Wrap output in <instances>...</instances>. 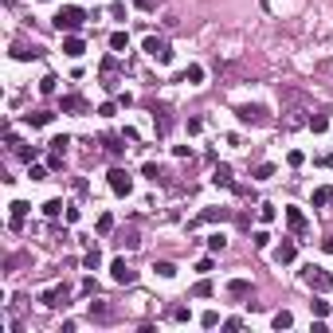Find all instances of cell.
I'll return each instance as SVG.
<instances>
[{"label":"cell","instance_id":"obj_18","mask_svg":"<svg viewBox=\"0 0 333 333\" xmlns=\"http://www.w3.org/2000/svg\"><path fill=\"white\" fill-rule=\"evenodd\" d=\"M325 204H333V188H329V184L314 188V208H325Z\"/></svg>","mask_w":333,"mask_h":333},{"label":"cell","instance_id":"obj_11","mask_svg":"<svg viewBox=\"0 0 333 333\" xmlns=\"http://www.w3.org/2000/svg\"><path fill=\"white\" fill-rule=\"evenodd\" d=\"M212 184H216V188H235V181H231V169H227V165H216V169H212Z\"/></svg>","mask_w":333,"mask_h":333},{"label":"cell","instance_id":"obj_44","mask_svg":"<svg viewBox=\"0 0 333 333\" xmlns=\"http://www.w3.org/2000/svg\"><path fill=\"white\" fill-rule=\"evenodd\" d=\"M321 165H325V169H333V153H325V157H321Z\"/></svg>","mask_w":333,"mask_h":333},{"label":"cell","instance_id":"obj_4","mask_svg":"<svg viewBox=\"0 0 333 333\" xmlns=\"http://www.w3.org/2000/svg\"><path fill=\"white\" fill-rule=\"evenodd\" d=\"M110 192H114V196H130V192H134V181H130V173H126V169H110Z\"/></svg>","mask_w":333,"mask_h":333},{"label":"cell","instance_id":"obj_37","mask_svg":"<svg viewBox=\"0 0 333 333\" xmlns=\"http://www.w3.org/2000/svg\"><path fill=\"white\" fill-rule=\"evenodd\" d=\"M67 145H71V137H67V134H59V137H51V149H67Z\"/></svg>","mask_w":333,"mask_h":333},{"label":"cell","instance_id":"obj_12","mask_svg":"<svg viewBox=\"0 0 333 333\" xmlns=\"http://www.w3.org/2000/svg\"><path fill=\"white\" fill-rule=\"evenodd\" d=\"M110 274H114V282H134V271L126 267V259H114V263H110Z\"/></svg>","mask_w":333,"mask_h":333},{"label":"cell","instance_id":"obj_24","mask_svg":"<svg viewBox=\"0 0 333 333\" xmlns=\"http://www.w3.org/2000/svg\"><path fill=\"white\" fill-rule=\"evenodd\" d=\"M141 173H145V181H153V184H157V181H165V173L153 165V161H145V169H141Z\"/></svg>","mask_w":333,"mask_h":333},{"label":"cell","instance_id":"obj_8","mask_svg":"<svg viewBox=\"0 0 333 333\" xmlns=\"http://www.w3.org/2000/svg\"><path fill=\"white\" fill-rule=\"evenodd\" d=\"M227 294H231V298H251L255 286H251V278H231V282H227Z\"/></svg>","mask_w":333,"mask_h":333},{"label":"cell","instance_id":"obj_43","mask_svg":"<svg viewBox=\"0 0 333 333\" xmlns=\"http://www.w3.org/2000/svg\"><path fill=\"white\" fill-rule=\"evenodd\" d=\"M134 4L141 8V12H149V8H153V0H134Z\"/></svg>","mask_w":333,"mask_h":333},{"label":"cell","instance_id":"obj_25","mask_svg":"<svg viewBox=\"0 0 333 333\" xmlns=\"http://www.w3.org/2000/svg\"><path fill=\"white\" fill-rule=\"evenodd\" d=\"M82 267H87V271H98V267H102V255H98V247H94V251H87Z\"/></svg>","mask_w":333,"mask_h":333},{"label":"cell","instance_id":"obj_1","mask_svg":"<svg viewBox=\"0 0 333 333\" xmlns=\"http://www.w3.org/2000/svg\"><path fill=\"white\" fill-rule=\"evenodd\" d=\"M82 20H87V12H82V8H75V4H63L59 12H55V28H59V31H78V28H82Z\"/></svg>","mask_w":333,"mask_h":333},{"label":"cell","instance_id":"obj_23","mask_svg":"<svg viewBox=\"0 0 333 333\" xmlns=\"http://www.w3.org/2000/svg\"><path fill=\"white\" fill-rule=\"evenodd\" d=\"M184 82H192V87H196V82H204V67H196V63H192V67L184 71Z\"/></svg>","mask_w":333,"mask_h":333},{"label":"cell","instance_id":"obj_5","mask_svg":"<svg viewBox=\"0 0 333 333\" xmlns=\"http://www.w3.org/2000/svg\"><path fill=\"white\" fill-rule=\"evenodd\" d=\"M145 51H149L157 63H173V47H169V39H161V35H149V39H145Z\"/></svg>","mask_w":333,"mask_h":333},{"label":"cell","instance_id":"obj_31","mask_svg":"<svg viewBox=\"0 0 333 333\" xmlns=\"http://www.w3.org/2000/svg\"><path fill=\"white\" fill-rule=\"evenodd\" d=\"M106 231H114V216L102 212V216H98V235H106Z\"/></svg>","mask_w":333,"mask_h":333},{"label":"cell","instance_id":"obj_34","mask_svg":"<svg viewBox=\"0 0 333 333\" xmlns=\"http://www.w3.org/2000/svg\"><path fill=\"white\" fill-rule=\"evenodd\" d=\"M274 216H278V212H274V204H263V208H259V220H263V224H271Z\"/></svg>","mask_w":333,"mask_h":333},{"label":"cell","instance_id":"obj_15","mask_svg":"<svg viewBox=\"0 0 333 333\" xmlns=\"http://www.w3.org/2000/svg\"><path fill=\"white\" fill-rule=\"evenodd\" d=\"M227 208H204V212H200V224H220V220H227Z\"/></svg>","mask_w":333,"mask_h":333},{"label":"cell","instance_id":"obj_38","mask_svg":"<svg viewBox=\"0 0 333 333\" xmlns=\"http://www.w3.org/2000/svg\"><path fill=\"white\" fill-rule=\"evenodd\" d=\"M192 314H188V306H173V321H188Z\"/></svg>","mask_w":333,"mask_h":333},{"label":"cell","instance_id":"obj_36","mask_svg":"<svg viewBox=\"0 0 333 333\" xmlns=\"http://www.w3.org/2000/svg\"><path fill=\"white\" fill-rule=\"evenodd\" d=\"M200 321H204V329H216V325H220V314H216V310H208Z\"/></svg>","mask_w":333,"mask_h":333},{"label":"cell","instance_id":"obj_6","mask_svg":"<svg viewBox=\"0 0 333 333\" xmlns=\"http://www.w3.org/2000/svg\"><path fill=\"white\" fill-rule=\"evenodd\" d=\"M286 227L294 235H306V231H310V220H306L302 208H286Z\"/></svg>","mask_w":333,"mask_h":333},{"label":"cell","instance_id":"obj_9","mask_svg":"<svg viewBox=\"0 0 333 333\" xmlns=\"http://www.w3.org/2000/svg\"><path fill=\"white\" fill-rule=\"evenodd\" d=\"M294 255H298V247H294L290 239H282L278 247H274V263H278V267H286V263H294Z\"/></svg>","mask_w":333,"mask_h":333},{"label":"cell","instance_id":"obj_45","mask_svg":"<svg viewBox=\"0 0 333 333\" xmlns=\"http://www.w3.org/2000/svg\"><path fill=\"white\" fill-rule=\"evenodd\" d=\"M321 247H325V251L333 255V235H325V243H321Z\"/></svg>","mask_w":333,"mask_h":333},{"label":"cell","instance_id":"obj_27","mask_svg":"<svg viewBox=\"0 0 333 333\" xmlns=\"http://www.w3.org/2000/svg\"><path fill=\"white\" fill-rule=\"evenodd\" d=\"M110 47H114V51H126V47H130V35H126V31H114V35H110Z\"/></svg>","mask_w":333,"mask_h":333},{"label":"cell","instance_id":"obj_14","mask_svg":"<svg viewBox=\"0 0 333 333\" xmlns=\"http://www.w3.org/2000/svg\"><path fill=\"white\" fill-rule=\"evenodd\" d=\"M137 243H141V239H137V227H126V231L118 235V247H121V251H134Z\"/></svg>","mask_w":333,"mask_h":333},{"label":"cell","instance_id":"obj_40","mask_svg":"<svg viewBox=\"0 0 333 333\" xmlns=\"http://www.w3.org/2000/svg\"><path fill=\"white\" fill-rule=\"evenodd\" d=\"M251 243H255V247H267V243H271V235H267V231H255V235H251Z\"/></svg>","mask_w":333,"mask_h":333},{"label":"cell","instance_id":"obj_29","mask_svg":"<svg viewBox=\"0 0 333 333\" xmlns=\"http://www.w3.org/2000/svg\"><path fill=\"white\" fill-rule=\"evenodd\" d=\"M55 87H59V78H55V75H44V78H39V94H55Z\"/></svg>","mask_w":333,"mask_h":333},{"label":"cell","instance_id":"obj_22","mask_svg":"<svg viewBox=\"0 0 333 333\" xmlns=\"http://www.w3.org/2000/svg\"><path fill=\"white\" fill-rule=\"evenodd\" d=\"M153 271L161 274V278H173V274H177V263H169V259H161V263H153Z\"/></svg>","mask_w":333,"mask_h":333},{"label":"cell","instance_id":"obj_21","mask_svg":"<svg viewBox=\"0 0 333 333\" xmlns=\"http://www.w3.org/2000/svg\"><path fill=\"white\" fill-rule=\"evenodd\" d=\"M271 325H274V329H290V325H294V314H286V310H278V314L271 318Z\"/></svg>","mask_w":333,"mask_h":333},{"label":"cell","instance_id":"obj_42","mask_svg":"<svg viewBox=\"0 0 333 333\" xmlns=\"http://www.w3.org/2000/svg\"><path fill=\"white\" fill-rule=\"evenodd\" d=\"M98 114H102V118H114V114H118V106H114V102H106V106H98Z\"/></svg>","mask_w":333,"mask_h":333},{"label":"cell","instance_id":"obj_17","mask_svg":"<svg viewBox=\"0 0 333 333\" xmlns=\"http://www.w3.org/2000/svg\"><path fill=\"white\" fill-rule=\"evenodd\" d=\"M59 106L67 110V114H82V110H87V102H82V98H78V94H67V98H63Z\"/></svg>","mask_w":333,"mask_h":333},{"label":"cell","instance_id":"obj_16","mask_svg":"<svg viewBox=\"0 0 333 333\" xmlns=\"http://www.w3.org/2000/svg\"><path fill=\"white\" fill-rule=\"evenodd\" d=\"M121 141H126V137H114V134H106V137H102V149H106L110 157H121V149H126Z\"/></svg>","mask_w":333,"mask_h":333},{"label":"cell","instance_id":"obj_20","mask_svg":"<svg viewBox=\"0 0 333 333\" xmlns=\"http://www.w3.org/2000/svg\"><path fill=\"white\" fill-rule=\"evenodd\" d=\"M153 121H157V134H169V126H173L169 110H153Z\"/></svg>","mask_w":333,"mask_h":333},{"label":"cell","instance_id":"obj_39","mask_svg":"<svg viewBox=\"0 0 333 333\" xmlns=\"http://www.w3.org/2000/svg\"><path fill=\"white\" fill-rule=\"evenodd\" d=\"M28 177H31V181H47V169H44V165H31Z\"/></svg>","mask_w":333,"mask_h":333},{"label":"cell","instance_id":"obj_35","mask_svg":"<svg viewBox=\"0 0 333 333\" xmlns=\"http://www.w3.org/2000/svg\"><path fill=\"white\" fill-rule=\"evenodd\" d=\"M274 177V165H259L255 169V181H271Z\"/></svg>","mask_w":333,"mask_h":333},{"label":"cell","instance_id":"obj_2","mask_svg":"<svg viewBox=\"0 0 333 333\" xmlns=\"http://www.w3.org/2000/svg\"><path fill=\"white\" fill-rule=\"evenodd\" d=\"M302 278H306V286L318 290V294H329L333 290V271H325V267H306Z\"/></svg>","mask_w":333,"mask_h":333},{"label":"cell","instance_id":"obj_32","mask_svg":"<svg viewBox=\"0 0 333 333\" xmlns=\"http://www.w3.org/2000/svg\"><path fill=\"white\" fill-rule=\"evenodd\" d=\"M208 247H212V251H224V247H227L224 231H212V235H208Z\"/></svg>","mask_w":333,"mask_h":333},{"label":"cell","instance_id":"obj_26","mask_svg":"<svg viewBox=\"0 0 333 333\" xmlns=\"http://www.w3.org/2000/svg\"><path fill=\"white\" fill-rule=\"evenodd\" d=\"M192 298H212V282H208V278H200L196 286H192Z\"/></svg>","mask_w":333,"mask_h":333},{"label":"cell","instance_id":"obj_7","mask_svg":"<svg viewBox=\"0 0 333 333\" xmlns=\"http://www.w3.org/2000/svg\"><path fill=\"white\" fill-rule=\"evenodd\" d=\"M63 302H67V286H51L39 294V306H47V310H59Z\"/></svg>","mask_w":333,"mask_h":333},{"label":"cell","instance_id":"obj_33","mask_svg":"<svg viewBox=\"0 0 333 333\" xmlns=\"http://www.w3.org/2000/svg\"><path fill=\"white\" fill-rule=\"evenodd\" d=\"M51 121V114L47 110H35V114H28V126H47Z\"/></svg>","mask_w":333,"mask_h":333},{"label":"cell","instance_id":"obj_3","mask_svg":"<svg viewBox=\"0 0 333 333\" xmlns=\"http://www.w3.org/2000/svg\"><path fill=\"white\" fill-rule=\"evenodd\" d=\"M235 118H239L243 126H263V121H271V118H267V110L255 106V102H243V106H235Z\"/></svg>","mask_w":333,"mask_h":333},{"label":"cell","instance_id":"obj_41","mask_svg":"<svg viewBox=\"0 0 333 333\" xmlns=\"http://www.w3.org/2000/svg\"><path fill=\"white\" fill-rule=\"evenodd\" d=\"M78 290H82V294H98V282H94V278H82V286H78Z\"/></svg>","mask_w":333,"mask_h":333},{"label":"cell","instance_id":"obj_30","mask_svg":"<svg viewBox=\"0 0 333 333\" xmlns=\"http://www.w3.org/2000/svg\"><path fill=\"white\" fill-rule=\"evenodd\" d=\"M63 208H67L63 200H47V204H44V216H51V220H55V216H59Z\"/></svg>","mask_w":333,"mask_h":333},{"label":"cell","instance_id":"obj_13","mask_svg":"<svg viewBox=\"0 0 333 333\" xmlns=\"http://www.w3.org/2000/svg\"><path fill=\"white\" fill-rule=\"evenodd\" d=\"M8 208H12V227L20 231V227H24V216H28V204H24V200H12Z\"/></svg>","mask_w":333,"mask_h":333},{"label":"cell","instance_id":"obj_10","mask_svg":"<svg viewBox=\"0 0 333 333\" xmlns=\"http://www.w3.org/2000/svg\"><path fill=\"white\" fill-rule=\"evenodd\" d=\"M63 55H71V59L87 55V39H78V35H67V39H63Z\"/></svg>","mask_w":333,"mask_h":333},{"label":"cell","instance_id":"obj_28","mask_svg":"<svg viewBox=\"0 0 333 333\" xmlns=\"http://www.w3.org/2000/svg\"><path fill=\"white\" fill-rule=\"evenodd\" d=\"M310 130H314V134H325V130H329V118H325V114H314V118H310Z\"/></svg>","mask_w":333,"mask_h":333},{"label":"cell","instance_id":"obj_19","mask_svg":"<svg viewBox=\"0 0 333 333\" xmlns=\"http://www.w3.org/2000/svg\"><path fill=\"white\" fill-rule=\"evenodd\" d=\"M91 318L94 321H110V318H114V310H110L106 302H91Z\"/></svg>","mask_w":333,"mask_h":333}]
</instances>
